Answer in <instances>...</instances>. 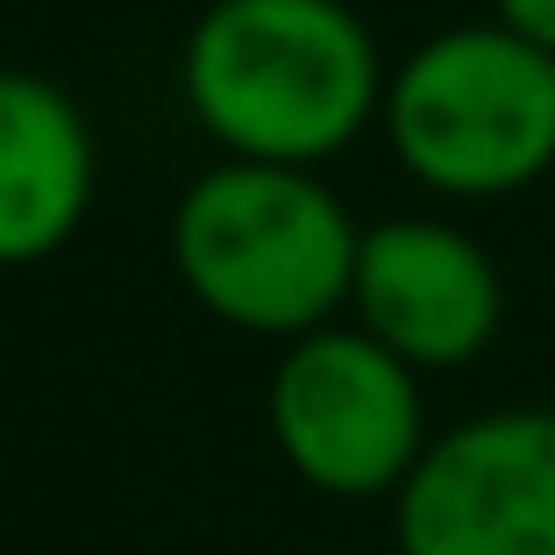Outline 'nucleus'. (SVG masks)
<instances>
[{
    "instance_id": "obj_5",
    "label": "nucleus",
    "mask_w": 555,
    "mask_h": 555,
    "mask_svg": "<svg viewBox=\"0 0 555 555\" xmlns=\"http://www.w3.org/2000/svg\"><path fill=\"white\" fill-rule=\"evenodd\" d=\"M399 555H555V413L449 427L399 485Z\"/></svg>"
},
{
    "instance_id": "obj_7",
    "label": "nucleus",
    "mask_w": 555,
    "mask_h": 555,
    "mask_svg": "<svg viewBox=\"0 0 555 555\" xmlns=\"http://www.w3.org/2000/svg\"><path fill=\"white\" fill-rule=\"evenodd\" d=\"M93 185L86 121L36 72H0V263H29L72 235Z\"/></svg>"
},
{
    "instance_id": "obj_6",
    "label": "nucleus",
    "mask_w": 555,
    "mask_h": 555,
    "mask_svg": "<svg viewBox=\"0 0 555 555\" xmlns=\"http://www.w3.org/2000/svg\"><path fill=\"white\" fill-rule=\"evenodd\" d=\"M363 335L406 363H470L499 335L506 285L491 257L449 221H377L357 249Z\"/></svg>"
},
{
    "instance_id": "obj_8",
    "label": "nucleus",
    "mask_w": 555,
    "mask_h": 555,
    "mask_svg": "<svg viewBox=\"0 0 555 555\" xmlns=\"http://www.w3.org/2000/svg\"><path fill=\"white\" fill-rule=\"evenodd\" d=\"M499 22L555 57V0H499Z\"/></svg>"
},
{
    "instance_id": "obj_3",
    "label": "nucleus",
    "mask_w": 555,
    "mask_h": 555,
    "mask_svg": "<svg viewBox=\"0 0 555 555\" xmlns=\"http://www.w3.org/2000/svg\"><path fill=\"white\" fill-rule=\"evenodd\" d=\"M392 150L441 193H520L555 164V57L506 22L421 43L399 65Z\"/></svg>"
},
{
    "instance_id": "obj_1",
    "label": "nucleus",
    "mask_w": 555,
    "mask_h": 555,
    "mask_svg": "<svg viewBox=\"0 0 555 555\" xmlns=\"http://www.w3.org/2000/svg\"><path fill=\"white\" fill-rule=\"evenodd\" d=\"M185 93L249 164H307L363 129L377 50L343 0H214L185 43Z\"/></svg>"
},
{
    "instance_id": "obj_4",
    "label": "nucleus",
    "mask_w": 555,
    "mask_h": 555,
    "mask_svg": "<svg viewBox=\"0 0 555 555\" xmlns=\"http://www.w3.org/2000/svg\"><path fill=\"white\" fill-rule=\"evenodd\" d=\"M271 435L307 485L377 499L427 456V406L413 363L363 327H313L271 377Z\"/></svg>"
},
{
    "instance_id": "obj_2",
    "label": "nucleus",
    "mask_w": 555,
    "mask_h": 555,
    "mask_svg": "<svg viewBox=\"0 0 555 555\" xmlns=\"http://www.w3.org/2000/svg\"><path fill=\"white\" fill-rule=\"evenodd\" d=\"M357 249L343 199L293 164H221L179 207V271L221 321L257 335L321 327L357 293Z\"/></svg>"
}]
</instances>
